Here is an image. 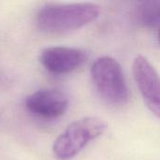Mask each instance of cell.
Returning a JSON list of instances; mask_svg holds the SVG:
<instances>
[{"mask_svg": "<svg viewBox=\"0 0 160 160\" xmlns=\"http://www.w3.org/2000/svg\"><path fill=\"white\" fill-rule=\"evenodd\" d=\"M136 84L147 108L160 119V75L142 55L137 56L132 65Z\"/></svg>", "mask_w": 160, "mask_h": 160, "instance_id": "cell-4", "label": "cell"}, {"mask_svg": "<svg viewBox=\"0 0 160 160\" xmlns=\"http://www.w3.org/2000/svg\"><path fill=\"white\" fill-rule=\"evenodd\" d=\"M107 124L100 118L88 116L70 124L55 140L52 152L57 160H69L77 156L91 141L101 136Z\"/></svg>", "mask_w": 160, "mask_h": 160, "instance_id": "cell-3", "label": "cell"}, {"mask_svg": "<svg viewBox=\"0 0 160 160\" xmlns=\"http://www.w3.org/2000/svg\"><path fill=\"white\" fill-rule=\"evenodd\" d=\"M100 8L95 3L47 4L37 15V24L47 33H64L79 29L94 22Z\"/></svg>", "mask_w": 160, "mask_h": 160, "instance_id": "cell-1", "label": "cell"}, {"mask_svg": "<svg viewBox=\"0 0 160 160\" xmlns=\"http://www.w3.org/2000/svg\"><path fill=\"white\" fill-rule=\"evenodd\" d=\"M136 22L144 28L160 30V0L142 1L134 9Z\"/></svg>", "mask_w": 160, "mask_h": 160, "instance_id": "cell-7", "label": "cell"}, {"mask_svg": "<svg viewBox=\"0 0 160 160\" xmlns=\"http://www.w3.org/2000/svg\"><path fill=\"white\" fill-rule=\"evenodd\" d=\"M87 55L82 50L62 46L46 48L40 55L43 67L51 73L57 75L76 70L85 63Z\"/></svg>", "mask_w": 160, "mask_h": 160, "instance_id": "cell-5", "label": "cell"}, {"mask_svg": "<svg viewBox=\"0 0 160 160\" xmlns=\"http://www.w3.org/2000/svg\"><path fill=\"white\" fill-rule=\"evenodd\" d=\"M158 42H159V44H160V30L158 31Z\"/></svg>", "mask_w": 160, "mask_h": 160, "instance_id": "cell-8", "label": "cell"}, {"mask_svg": "<svg viewBox=\"0 0 160 160\" xmlns=\"http://www.w3.org/2000/svg\"><path fill=\"white\" fill-rule=\"evenodd\" d=\"M91 78L99 97L112 106L128 102L129 92L119 62L110 56L98 58L91 68Z\"/></svg>", "mask_w": 160, "mask_h": 160, "instance_id": "cell-2", "label": "cell"}, {"mask_svg": "<svg viewBox=\"0 0 160 160\" xmlns=\"http://www.w3.org/2000/svg\"><path fill=\"white\" fill-rule=\"evenodd\" d=\"M25 105L28 111L38 116L45 119H56L67 112L68 100L63 92L55 89H46L28 96Z\"/></svg>", "mask_w": 160, "mask_h": 160, "instance_id": "cell-6", "label": "cell"}]
</instances>
